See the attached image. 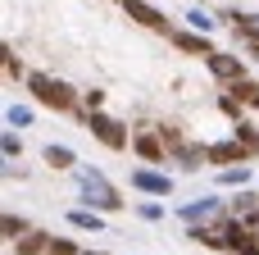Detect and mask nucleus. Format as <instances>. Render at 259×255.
<instances>
[{"instance_id":"7","label":"nucleus","mask_w":259,"mask_h":255,"mask_svg":"<svg viewBox=\"0 0 259 255\" xmlns=\"http://www.w3.org/2000/svg\"><path fill=\"white\" fill-rule=\"evenodd\" d=\"M68 224L82 228V233H100V228H105V219H100L96 210H68Z\"/></svg>"},{"instance_id":"10","label":"nucleus","mask_w":259,"mask_h":255,"mask_svg":"<svg viewBox=\"0 0 259 255\" xmlns=\"http://www.w3.org/2000/svg\"><path fill=\"white\" fill-rule=\"evenodd\" d=\"M5 119H9V128H32V110L27 105H9Z\"/></svg>"},{"instance_id":"5","label":"nucleus","mask_w":259,"mask_h":255,"mask_svg":"<svg viewBox=\"0 0 259 255\" xmlns=\"http://www.w3.org/2000/svg\"><path fill=\"white\" fill-rule=\"evenodd\" d=\"M132 187L146 192V196H168V192H173V178H168V173H150V169H137V173H132Z\"/></svg>"},{"instance_id":"4","label":"nucleus","mask_w":259,"mask_h":255,"mask_svg":"<svg viewBox=\"0 0 259 255\" xmlns=\"http://www.w3.org/2000/svg\"><path fill=\"white\" fill-rule=\"evenodd\" d=\"M132 146H137V155H146V160H164V155H168V137L155 132V128H141V132L132 137Z\"/></svg>"},{"instance_id":"3","label":"nucleus","mask_w":259,"mask_h":255,"mask_svg":"<svg viewBox=\"0 0 259 255\" xmlns=\"http://www.w3.org/2000/svg\"><path fill=\"white\" fill-rule=\"evenodd\" d=\"M87 128H91L105 146H114V151H118V146H127V132H123L114 119H105V114H87Z\"/></svg>"},{"instance_id":"8","label":"nucleus","mask_w":259,"mask_h":255,"mask_svg":"<svg viewBox=\"0 0 259 255\" xmlns=\"http://www.w3.org/2000/svg\"><path fill=\"white\" fill-rule=\"evenodd\" d=\"M46 164H50V169H73L77 155H73L68 146H46Z\"/></svg>"},{"instance_id":"6","label":"nucleus","mask_w":259,"mask_h":255,"mask_svg":"<svg viewBox=\"0 0 259 255\" xmlns=\"http://www.w3.org/2000/svg\"><path fill=\"white\" fill-rule=\"evenodd\" d=\"M219 210H223V205H219L214 196H205V201H196V205H187V210H182V219H187V224L196 228V224H205V219H214Z\"/></svg>"},{"instance_id":"2","label":"nucleus","mask_w":259,"mask_h":255,"mask_svg":"<svg viewBox=\"0 0 259 255\" xmlns=\"http://www.w3.org/2000/svg\"><path fill=\"white\" fill-rule=\"evenodd\" d=\"M77 187H82L87 205H100V210H118V205H123V196L105 183V173H100V169H82V173H77Z\"/></svg>"},{"instance_id":"11","label":"nucleus","mask_w":259,"mask_h":255,"mask_svg":"<svg viewBox=\"0 0 259 255\" xmlns=\"http://www.w3.org/2000/svg\"><path fill=\"white\" fill-rule=\"evenodd\" d=\"M246 178H250V169H246V164H237V169H223V173H219V183H223V187H241Z\"/></svg>"},{"instance_id":"1","label":"nucleus","mask_w":259,"mask_h":255,"mask_svg":"<svg viewBox=\"0 0 259 255\" xmlns=\"http://www.w3.org/2000/svg\"><path fill=\"white\" fill-rule=\"evenodd\" d=\"M32 96H36L41 105H50V110H68V114L82 110V100L73 96V87L59 82V78H41V73H36V78H32Z\"/></svg>"},{"instance_id":"9","label":"nucleus","mask_w":259,"mask_h":255,"mask_svg":"<svg viewBox=\"0 0 259 255\" xmlns=\"http://www.w3.org/2000/svg\"><path fill=\"white\" fill-rule=\"evenodd\" d=\"M187 27H196V32H214V18H209L205 9H187Z\"/></svg>"},{"instance_id":"13","label":"nucleus","mask_w":259,"mask_h":255,"mask_svg":"<svg viewBox=\"0 0 259 255\" xmlns=\"http://www.w3.org/2000/svg\"><path fill=\"white\" fill-rule=\"evenodd\" d=\"M137 214H141L146 224H159V219H164V205H137Z\"/></svg>"},{"instance_id":"12","label":"nucleus","mask_w":259,"mask_h":255,"mask_svg":"<svg viewBox=\"0 0 259 255\" xmlns=\"http://www.w3.org/2000/svg\"><path fill=\"white\" fill-rule=\"evenodd\" d=\"M18 155H23V141L14 132H5V160H18Z\"/></svg>"}]
</instances>
